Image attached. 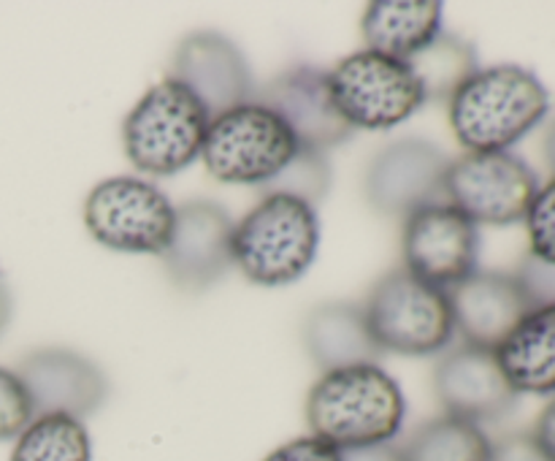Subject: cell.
<instances>
[{
    "label": "cell",
    "mask_w": 555,
    "mask_h": 461,
    "mask_svg": "<svg viewBox=\"0 0 555 461\" xmlns=\"http://www.w3.org/2000/svg\"><path fill=\"white\" fill-rule=\"evenodd\" d=\"M33 418L36 412L20 374L0 367V443L20 437Z\"/></svg>",
    "instance_id": "cell-26"
},
{
    "label": "cell",
    "mask_w": 555,
    "mask_h": 461,
    "mask_svg": "<svg viewBox=\"0 0 555 461\" xmlns=\"http://www.w3.org/2000/svg\"><path fill=\"white\" fill-rule=\"evenodd\" d=\"M450 128L466 152H509L551 112V92L524 65H491L448 101Z\"/></svg>",
    "instance_id": "cell-2"
},
{
    "label": "cell",
    "mask_w": 555,
    "mask_h": 461,
    "mask_svg": "<svg viewBox=\"0 0 555 461\" xmlns=\"http://www.w3.org/2000/svg\"><path fill=\"white\" fill-rule=\"evenodd\" d=\"M328 87L352 130H390L426 106V92L412 65L366 47L328 71Z\"/></svg>",
    "instance_id": "cell-7"
},
{
    "label": "cell",
    "mask_w": 555,
    "mask_h": 461,
    "mask_svg": "<svg viewBox=\"0 0 555 461\" xmlns=\"http://www.w3.org/2000/svg\"><path fill=\"white\" fill-rule=\"evenodd\" d=\"M25 383L36 415L85 418L95 415L108 399V377L95 361L68 347L33 350L14 369Z\"/></svg>",
    "instance_id": "cell-16"
},
{
    "label": "cell",
    "mask_w": 555,
    "mask_h": 461,
    "mask_svg": "<svg viewBox=\"0 0 555 461\" xmlns=\"http://www.w3.org/2000/svg\"><path fill=\"white\" fill-rule=\"evenodd\" d=\"M209 123L198 98L168 76L150 87L125 117V155L139 171L173 177L201 157Z\"/></svg>",
    "instance_id": "cell-4"
},
{
    "label": "cell",
    "mask_w": 555,
    "mask_h": 461,
    "mask_svg": "<svg viewBox=\"0 0 555 461\" xmlns=\"http://www.w3.org/2000/svg\"><path fill=\"white\" fill-rule=\"evenodd\" d=\"M255 101L285 119L301 150L325 152L345 144L356 130L336 108L328 87V71L293 65L255 92Z\"/></svg>",
    "instance_id": "cell-14"
},
{
    "label": "cell",
    "mask_w": 555,
    "mask_h": 461,
    "mask_svg": "<svg viewBox=\"0 0 555 461\" xmlns=\"http://www.w3.org/2000/svg\"><path fill=\"white\" fill-rule=\"evenodd\" d=\"M410 65L426 92V103H448L459 87L480 71V57L475 43L442 30L410 60Z\"/></svg>",
    "instance_id": "cell-22"
},
{
    "label": "cell",
    "mask_w": 555,
    "mask_h": 461,
    "mask_svg": "<svg viewBox=\"0 0 555 461\" xmlns=\"http://www.w3.org/2000/svg\"><path fill=\"white\" fill-rule=\"evenodd\" d=\"M404 415L401 385L379 363L323 372L307 394L309 434L339 450L393 443Z\"/></svg>",
    "instance_id": "cell-1"
},
{
    "label": "cell",
    "mask_w": 555,
    "mask_h": 461,
    "mask_svg": "<svg viewBox=\"0 0 555 461\" xmlns=\"http://www.w3.org/2000/svg\"><path fill=\"white\" fill-rule=\"evenodd\" d=\"M341 461H404V456L396 443H383L369 445V448L341 450Z\"/></svg>",
    "instance_id": "cell-31"
},
{
    "label": "cell",
    "mask_w": 555,
    "mask_h": 461,
    "mask_svg": "<svg viewBox=\"0 0 555 461\" xmlns=\"http://www.w3.org/2000/svg\"><path fill=\"white\" fill-rule=\"evenodd\" d=\"M537 190L540 177L515 152H466L450 161L444 177V201L475 226L526 220Z\"/></svg>",
    "instance_id": "cell-9"
},
{
    "label": "cell",
    "mask_w": 555,
    "mask_h": 461,
    "mask_svg": "<svg viewBox=\"0 0 555 461\" xmlns=\"http://www.w3.org/2000/svg\"><path fill=\"white\" fill-rule=\"evenodd\" d=\"M526 231H529L531 258L555 266V174L537 190L526 212Z\"/></svg>",
    "instance_id": "cell-25"
},
{
    "label": "cell",
    "mask_w": 555,
    "mask_h": 461,
    "mask_svg": "<svg viewBox=\"0 0 555 461\" xmlns=\"http://www.w3.org/2000/svg\"><path fill=\"white\" fill-rule=\"evenodd\" d=\"M542 150H545V161H547V166L553 168V174H555V119L551 125H547V130H545V139H542Z\"/></svg>",
    "instance_id": "cell-33"
},
{
    "label": "cell",
    "mask_w": 555,
    "mask_h": 461,
    "mask_svg": "<svg viewBox=\"0 0 555 461\" xmlns=\"http://www.w3.org/2000/svg\"><path fill=\"white\" fill-rule=\"evenodd\" d=\"M328 190H331L328 155H325V152L298 150V155L287 163L285 171L276 174V177L266 184L263 193L296 195V199L307 201L309 206L318 209V204L328 195Z\"/></svg>",
    "instance_id": "cell-24"
},
{
    "label": "cell",
    "mask_w": 555,
    "mask_h": 461,
    "mask_svg": "<svg viewBox=\"0 0 555 461\" xmlns=\"http://www.w3.org/2000/svg\"><path fill=\"white\" fill-rule=\"evenodd\" d=\"M9 461H92L90 432L79 418L36 415L16 437Z\"/></svg>",
    "instance_id": "cell-23"
},
{
    "label": "cell",
    "mask_w": 555,
    "mask_h": 461,
    "mask_svg": "<svg viewBox=\"0 0 555 461\" xmlns=\"http://www.w3.org/2000/svg\"><path fill=\"white\" fill-rule=\"evenodd\" d=\"M455 331L464 342L496 350L504 336L537 307L518 271L477 269L448 291Z\"/></svg>",
    "instance_id": "cell-17"
},
{
    "label": "cell",
    "mask_w": 555,
    "mask_h": 461,
    "mask_svg": "<svg viewBox=\"0 0 555 461\" xmlns=\"http://www.w3.org/2000/svg\"><path fill=\"white\" fill-rule=\"evenodd\" d=\"M320 249V217L296 195L263 193L233 228V266L263 287L301 280Z\"/></svg>",
    "instance_id": "cell-3"
},
{
    "label": "cell",
    "mask_w": 555,
    "mask_h": 461,
    "mask_svg": "<svg viewBox=\"0 0 555 461\" xmlns=\"http://www.w3.org/2000/svg\"><path fill=\"white\" fill-rule=\"evenodd\" d=\"M404 461H491V437L464 418L439 415L421 423L399 445Z\"/></svg>",
    "instance_id": "cell-21"
},
{
    "label": "cell",
    "mask_w": 555,
    "mask_h": 461,
    "mask_svg": "<svg viewBox=\"0 0 555 461\" xmlns=\"http://www.w3.org/2000/svg\"><path fill=\"white\" fill-rule=\"evenodd\" d=\"M263 461H341V450L314 434H307V437H296L280 445Z\"/></svg>",
    "instance_id": "cell-27"
},
{
    "label": "cell",
    "mask_w": 555,
    "mask_h": 461,
    "mask_svg": "<svg viewBox=\"0 0 555 461\" xmlns=\"http://www.w3.org/2000/svg\"><path fill=\"white\" fill-rule=\"evenodd\" d=\"M529 434L537 443V448L545 453V459L555 461V396L542 407V412L534 421V428Z\"/></svg>",
    "instance_id": "cell-30"
},
{
    "label": "cell",
    "mask_w": 555,
    "mask_h": 461,
    "mask_svg": "<svg viewBox=\"0 0 555 461\" xmlns=\"http://www.w3.org/2000/svg\"><path fill=\"white\" fill-rule=\"evenodd\" d=\"M304 347L320 372L379 363L385 356L369 329L363 304L325 302L307 315L304 323Z\"/></svg>",
    "instance_id": "cell-18"
},
{
    "label": "cell",
    "mask_w": 555,
    "mask_h": 461,
    "mask_svg": "<svg viewBox=\"0 0 555 461\" xmlns=\"http://www.w3.org/2000/svg\"><path fill=\"white\" fill-rule=\"evenodd\" d=\"M363 312L383 353L437 356L455 336L448 291L426 285L406 269L379 277L363 302Z\"/></svg>",
    "instance_id": "cell-5"
},
{
    "label": "cell",
    "mask_w": 555,
    "mask_h": 461,
    "mask_svg": "<svg viewBox=\"0 0 555 461\" xmlns=\"http://www.w3.org/2000/svg\"><path fill=\"white\" fill-rule=\"evenodd\" d=\"M434 394L444 415L464 418L477 426L507 415L518 401V394L499 367L496 353L469 342L448 347L437 358Z\"/></svg>",
    "instance_id": "cell-15"
},
{
    "label": "cell",
    "mask_w": 555,
    "mask_h": 461,
    "mask_svg": "<svg viewBox=\"0 0 555 461\" xmlns=\"http://www.w3.org/2000/svg\"><path fill=\"white\" fill-rule=\"evenodd\" d=\"M366 49L410 63L442 33V5L434 0H377L363 11Z\"/></svg>",
    "instance_id": "cell-20"
},
{
    "label": "cell",
    "mask_w": 555,
    "mask_h": 461,
    "mask_svg": "<svg viewBox=\"0 0 555 461\" xmlns=\"http://www.w3.org/2000/svg\"><path fill=\"white\" fill-rule=\"evenodd\" d=\"M173 79L182 81L211 119L255 101L253 68L242 49L217 30L190 33L173 52Z\"/></svg>",
    "instance_id": "cell-13"
},
{
    "label": "cell",
    "mask_w": 555,
    "mask_h": 461,
    "mask_svg": "<svg viewBox=\"0 0 555 461\" xmlns=\"http://www.w3.org/2000/svg\"><path fill=\"white\" fill-rule=\"evenodd\" d=\"M480 231L448 201L423 206L404 217L401 269L439 291H453L477 271Z\"/></svg>",
    "instance_id": "cell-10"
},
{
    "label": "cell",
    "mask_w": 555,
    "mask_h": 461,
    "mask_svg": "<svg viewBox=\"0 0 555 461\" xmlns=\"http://www.w3.org/2000/svg\"><path fill=\"white\" fill-rule=\"evenodd\" d=\"M177 206L139 177L98 182L85 201V226L98 244L130 255H163L171 244Z\"/></svg>",
    "instance_id": "cell-8"
},
{
    "label": "cell",
    "mask_w": 555,
    "mask_h": 461,
    "mask_svg": "<svg viewBox=\"0 0 555 461\" xmlns=\"http://www.w3.org/2000/svg\"><path fill=\"white\" fill-rule=\"evenodd\" d=\"M233 228L236 222L215 201L195 199L177 206L171 244L160 255L168 280L184 293L217 285L233 266Z\"/></svg>",
    "instance_id": "cell-12"
},
{
    "label": "cell",
    "mask_w": 555,
    "mask_h": 461,
    "mask_svg": "<svg viewBox=\"0 0 555 461\" xmlns=\"http://www.w3.org/2000/svg\"><path fill=\"white\" fill-rule=\"evenodd\" d=\"M491 461H547L531 434H509L491 448Z\"/></svg>",
    "instance_id": "cell-29"
},
{
    "label": "cell",
    "mask_w": 555,
    "mask_h": 461,
    "mask_svg": "<svg viewBox=\"0 0 555 461\" xmlns=\"http://www.w3.org/2000/svg\"><path fill=\"white\" fill-rule=\"evenodd\" d=\"M298 141L285 119L249 101L209 123L201 161L220 182L266 188L298 155Z\"/></svg>",
    "instance_id": "cell-6"
},
{
    "label": "cell",
    "mask_w": 555,
    "mask_h": 461,
    "mask_svg": "<svg viewBox=\"0 0 555 461\" xmlns=\"http://www.w3.org/2000/svg\"><path fill=\"white\" fill-rule=\"evenodd\" d=\"M11 312H14V302H11V291L5 285V280L0 277V334L9 329L11 323Z\"/></svg>",
    "instance_id": "cell-32"
},
{
    "label": "cell",
    "mask_w": 555,
    "mask_h": 461,
    "mask_svg": "<svg viewBox=\"0 0 555 461\" xmlns=\"http://www.w3.org/2000/svg\"><path fill=\"white\" fill-rule=\"evenodd\" d=\"M450 157L423 139H401L383 146L369 163L363 193L385 217H410L423 206L442 204Z\"/></svg>",
    "instance_id": "cell-11"
},
{
    "label": "cell",
    "mask_w": 555,
    "mask_h": 461,
    "mask_svg": "<svg viewBox=\"0 0 555 461\" xmlns=\"http://www.w3.org/2000/svg\"><path fill=\"white\" fill-rule=\"evenodd\" d=\"M493 353L515 394L555 396V304H537Z\"/></svg>",
    "instance_id": "cell-19"
},
{
    "label": "cell",
    "mask_w": 555,
    "mask_h": 461,
    "mask_svg": "<svg viewBox=\"0 0 555 461\" xmlns=\"http://www.w3.org/2000/svg\"><path fill=\"white\" fill-rule=\"evenodd\" d=\"M518 277L526 282V287H529L537 304H555V266H547L542 260L526 255Z\"/></svg>",
    "instance_id": "cell-28"
}]
</instances>
